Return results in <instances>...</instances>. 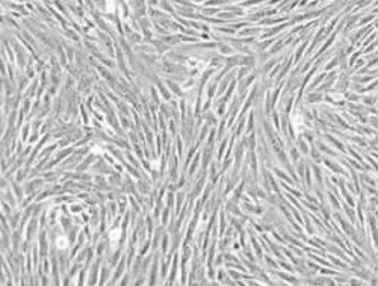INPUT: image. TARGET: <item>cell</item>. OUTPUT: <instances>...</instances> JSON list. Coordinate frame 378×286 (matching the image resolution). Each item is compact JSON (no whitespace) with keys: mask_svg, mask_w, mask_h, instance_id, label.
<instances>
[{"mask_svg":"<svg viewBox=\"0 0 378 286\" xmlns=\"http://www.w3.org/2000/svg\"><path fill=\"white\" fill-rule=\"evenodd\" d=\"M58 247L59 248H65L67 247V239H62V238L58 239Z\"/></svg>","mask_w":378,"mask_h":286,"instance_id":"cell-1","label":"cell"}]
</instances>
